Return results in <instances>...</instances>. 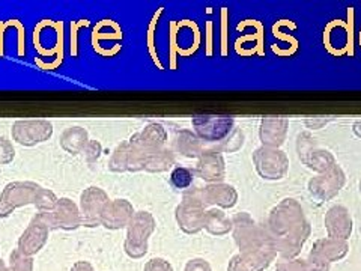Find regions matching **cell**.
Listing matches in <instances>:
<instances>
[{"label": "cell", "mask_w": 361, "mask_h": 271, "mask_svg": "<svg viewBox=\"0 0 361 271\" xmlns=\"http://www.w3.org/2000/svg\"><path fill=\"white\" fill-rule=\"evenodd\" d=\"M175 217L179 228L187 234H196L203 228V219H205L203 188L190 187L184 190L183 202L176 207Z\"/></svg>", "instance_id": "1"}, {"label": "cell", "mask_w": 361, "mask_h": 271, "mask_svg": "<svg viewBox=\"0 0 361 271\" xmlns=\"http://www.w3.org/2000/svg\"><path fill=\"white\" fill-rule=\"evenodd\" d=\"M253 163L259 176L267 181L283 179L289 172V158L280 148L261 146L253 152Z\"/></svg>", "instance_id": "2"}, {"label": "cell", "mask_w": 361, "mask_h": 271, "mask_svg": "<svg viewBox=\"0 0 361 271\" xmlns=\"http://www.w3.org/2000/svg\"><path fill=\"white\" fill-rule=\"evenodd\" d=\"M191 124L202 142L220 143L232 133L235 121L229 115H195Z\"/></svg>", "instance_id": "3"}, {"label": "cell", "mask_w": 361, "mask_h": 271, "mask_svg": "<svg viewBox=\"0 0 361 271\" xmlns=\"http://www.w3.org/2000/svg\"><path fill=\"white\" fill-rule=\"evenodd\" d=\"M346 183V175L343 169L337 163L329 171L319 174L309 181V193L318 202H329L334 199Z\"/></svg>", "instance_id": "4"}, {"label": "cell", "mask_w": 361, "mask_h": 271, "mask_svg": "<svg viewBox=\"0 0 361 271\" xmlns=\"http://www.w3.org/2000/svg\"><path fill=\"white\" fill-rule=\"evenodd\" d=\"M13 140L21 146H37L39 143L47 142L53 136V124L45 119H26L16 121L13 128Z\"/></svg>", "instance_id": "5"}, {"label": "cell", "mask_w": 361, "mask_h": 271, "mask_svg": "<svg viewBox=\"0 0 361 271\" xmlns=\"http://www.w3.org/2000/svg\"><path fill=\"white\" fill-rule=\"evenodd\" d=\"M155 219L148 211L134 212L128 223V239L126 243L127 252L133 256H142L146 253V240L155 229Z\"/></svg>", "instance_id": "6"}, {"label": "cell", "mask_w": 361, "mask_h": 271, "mask_svg": "<svg viewBox=\"0 0 361 271\" xmlns=\"http://www.w3.org/2000/svg\"><path fill=\"white\" fill-rule=\"evenodd\" d=\"M304 220V211L298 200L286 198L271 210L268 224L276 234H288Z\"/></svg>", "instance_id": "7"}, {"label": "cell", "mask_w": 361, "mask_h": 271, "mask_svg": "<svg viewBox=\"0 0 361 271\" xmlns=\"http://www.w3.org/2000/svg\"><path fill=\"white\" fill-rule=\"evenodd\" d=\"M42 222L49 226V229H65L73 231L82 224L80 208L77 203L68 198H61L51 212H38Z\"/></svg>", "instance_id": "8"}, {"label": "cell", "mask_w": 361, "mask_h": 271, "mask_svg": "<svg viewBox=\"0 0 361 271\" xmlns=\"http://www.w3.org/2000/svg\"><path fill=\"white\" fill-rule=\"evenodd\" d=\"M110 202L109 195L103 188L99 187H87L80 195V217L82 224L87 228H94V226L101 224V216L107 203Z\"/></svg>", "instance_id": "9"}, {"label": "cell", "mask_w": 361, "mask_h": 271, "mask_svg": "<svg viewBox=\"0 0 361 271\" xmlns=\"http://www.w3.org/2000/svg\"><path fill=\"white\" fill-rule=\"evenodd\" d=\"M41 187L32 181H14L9 183L0 195V202L6 203L11 208H21L26 205H33L37 193Z\"/></svg>", "instance_id": "10"}, {"label": "cell", "mask_w": 361, "mask_h": 271, "mask_svg": "<svg viewBox=\"0 0 361 271\" xmlns=\"http://www.w3.org/2000/svg\"><path fill=\"white\" fill-rule=\"evenodd\" d=\"M289 121L285 116H265L259 127V139L267 148H280L285 143Z\"/></svg>", "instance_id": "11"}, {"label": "cell", "mask_w": 361, "mask_h": 271, "mask_svg": "<svg viewBox=\"0 0 361 271\" xmlns=\"http://www.w3.org/2000/svg\"><path fill=\"white\" fill-rule=\"evenodd\" d=\"M196 174L203 181H207L209 184L221 183L226 175V166L224 158L220 152L216 150H205L200 157L196 166Z\"/></svg>", "instance_id": "12"}, {"label": "cell", "mask_w": 361, "mask_h": 271, "mask_svg": "<svg viewBox=\"0 0 361 271\" xmlns=\"http://www.w3.org/2000/svg\"><path fill=\"white\" fill-rule=\"evenodd\" d=\"M134 216V208L127 199L110 200L101 216V224L107 229H122Z\"/></svg>", "instance_id": "13"}, {"label": "cell", "mask_w": 361, "mask_h": 271, "mask_svg": "<svg viewBox=\"0 0 361 271\" xmlns=\"http://www.w3.org/2000/svg\"><path fill=\"white\" fill-rule=\"evenodd\" d=\"M325 228L331 239L346 240L353 232V217L343 205H333L325 214Z\"/></svg>", "instance_id": "14"}, {"label": "cell", "mask_w": 361, "mask_h": 271, "mask_svg": "<svg viewBox=\"0 0 361 271\" xmlns=\"http://www.w3.org/2000/svg\"><path fill=\"white\" fill-rule=\"evenodd\" d=\"M203 202H205V205H216L221 210H229L238 202V191L233 186L226 183L208 184L203 188Z\"/></svg>", "instance_id": "15"}, {"label": "cell", "mask_w": 361, "mask_h": 271, "mask_svg": "<svg viewBox=\"0 0 361 271\" xmlns=\"http://www.w3.org/2000/svg\"><path fill=\"white\" fill-rule=\"evenodd\" d=\"M128 142L134 145L135 148L149 154L158 148H163L167 142V133L160 124H149L140 133L134 134Z\"/></svg>", "instance_id": "16"}, {"label": "cell", "mask_w": 361, "mask_h": 271, "mask_svg": "<svg viewBox=\"0 0 361 271\" xmlns=\"http://www.w3.org/2000/svg\"><path fill=\"white\" fill-rule=\"evenodd\" d=\"M49 236V226L45 224L39 214L32 219L30 224L20 239V248L25 253H35L42 247Z\"/></svg>", "instance_id": "17"}, {"label": "cell", "mask_w": 361, "mask_h": 271, "mask_svg": "<svg viewBox=\"0 0 361 271\" xmlns=\"http://www.w3.org/2000/svg\"><path fill=\"white\" fill-rule=\"evenodd\" d=\"M172 151L187 158H199L200 154L205 151V146L193 131L180 130L175 136Z\"/></svg>", "instance_id": "18"}, {"label": "cell", "mask_w": 361, "mask_h": 271, "mask_svg": "<svg viewBox=\"0 0 361 271\" xmlns=\"http://www.w3.org/2000/svg\"><path fill=\"white\" fill-rule=\"evenodd\" d=\"M300 158L304 164L318 174H324L325 171H329L330 167L336 164V158L330 151H325L321 148H312V146L307 150L300 151Z\"/></svg>", "instance_id": "19"}, {"label": "cell", "mask_w": 361, "mask_h": 271, "mask_svg": "<svg viewBox=\"0 0 361 271\" xmlns=\"http://www.w3.org/2000/svg\"><path fill=\"white\" fill-rule=\"evenodd\" d=\"M89 142V133L83 127H70L61 134V148L68 154H82Z\"/></svg>", "instance_id": "20"}, {"label": "cell", "mask_w": 361, "mask_h": 271, "mask_svg": "<svg viewBox=\"0 0 361 271\" xmlns=\"http://www.w3.org/2000/svg\"><path fill=\"white\" fill-rule=\"evenodd\" d=\"M175 166V154L172 150L166 148H158L152 152L148 154V158H146V166L145 171L151 172V174H161L169 171V169Z\"/></svg>", "instance_id": "21"}, {"label": "cell", "mask_w": 361, "mask_h": 271, "mask_svg": "<svg viewBox=\"0 0 361 271\" xmlns=\"http://www.w3.org/2000/svg\"><path fill=\"white\" fill-rule=\"evenodd\" d=\"M203 228L214 235H224L233 228V223L228 216H226V212L223 210L211 208L205 211Z\"/></svg>", "instance_id": "22"}, {"label": "cell", "mask_w": 361, "mask_h": 271, "mask_svg": "<svg viewBox=\"0 0 361 271\" xmlns=\"http://www.w3.org/2000/svg\"><path fill=\"white\" fill-rule=\"evenodd\" d=\"M128 155H130V142H122L113 151L109 160V171L115 174L128 172Z\"/></svg>", "instance_id": "23"}, {"label": "cell", "mask_w": 361, "mask_h": 271, "mask_svg": "<svg viewBox=\"0 0 361 271\" xmlns=\"http://www.w3.org/2000/svg\"><path fill=\"white\" fill-rule=\"evenodd\" d=\"M193 176L195 174L191 169L176 166L171 174V183L178 190H187L191 187V184H193Z\"/></svg>", "instance_id": "24"}, {"label": "cell", "mask_w": 361, "mask_h": 271, "mask_svg": "<svg viewBox=\"0 0 361 271\" xmlns=\"http://www.w3.org/2000/svg\"><path fill=\"white\" fill-rule=\"evenodd\" d=\"M58 198L49 188H39L35 202H33V207H35L39 212H51L56 208V203H58Z\"/></svg>", "instance_id": "25"}, {"label": "cell", "mask_w": 361, "mask_h": 271, "mask_svg": "<svg viewBox=\"0 0 361 271\" xmlns=\"http://www.w3.org/2000/svg\"><path fill=\"white\" fill-rule=\"evenodd\" d=\"M244 145V134L241 130L238 128H233L232 133L226 138L224 140H221L219 145H217V152H235L238 151L240 148H243Z\"/></svg>", "instance_id": "26"}, {"label": "cell", "mask_w": 361, "mask_h": 271, "mask_svg": "<svg viewBox=\"0 0 361 271\" xmlns=\"http://www.w3.org/2000/svg\"><path fill=\"white\" fill-rule=\"evenodd\" d=\"M16 158V148L11 140L0 136V166L9 164Z\"/></svg>", "instance_id": "27"}, {"label": "cell", "mask_w": 361, "mask_h": 271, "mask_svg": "<svg viewBox=\"0 0 361 271\" xmlns=\"http://www.w3.org/2000/svg\"><path fill=\"white\" fill-rule=\"evenodd\" d=\"M101 152H103V146H101V143L98 140H89L85 146V150L82 151V155L85 157V160L87 163H94L98 160Z\"/></svg>", "instance_id": "28"}, {"label": "cell", "mask_w": 361, "mask_h": 271, "mask_svg": "<svg viewBox=\"0 0 361 271\" xmlns=\"http://www.w3.org/2000/svg\"><path fill=\"white\" fill-rule=\"evenodd\" d=\"M161 13H163V9H158V13L154 16V18L151 20V25H149V30H148V47H149V53H151V56H152V59H154V62L160 66V68H163V65L160 64V61H158V56H157V52H155V45H154V32H155V25H157V21H158V17L161 16Z\"/></svg>", "instance_id": "29"}, {"label": "cell", "mask_w": 361, "mask_h": 271, "mask_svg": "<svg viewBox=\"0 0 361 271\" xmlns=\"http://www.w3.org/2000/svg\"><path fill=\"white\" fill-rule=\"evenodd\" d=\"M82 26H89L87 20H82L80 23H71V56L73 58H77L78 54V45H77V35H78V29Z\"/></svg>", "instance_id": "30"}, {"label": "cell", "mask_w": 361, "mask_h": 271, "mask_svg": "<svg viewBox=\"0 0 361 271\" xmlns=\"http://www.w3.org/2000/svg\"><path fill=\"white\" fill-rule=\"evenodd\" d=\"M18 25V20H11V21H0V56L5 54V45H4V33L6 30V26H17Z\"/></svg>", "instance_id": "31"}, {"label": "cell", "mask_w": 361, "mask_h": 271, "mask_svg": "<svg viewBox=\"0 0 361 271\" xmlns=\"http://www.w3.org/2000/svg\"><path fill=\"white\" fill-rule=\"evenodd\" d=\"M146 271H172V268L167 263L161 261V259H152Z\"/></svg>", "instance_id": "32"}, {"label": "cell", "mask_w": 361, "mask_h": 271, "mask_svg": "<svg viewBox=\"0 0 361 271\" xmlns=\"http://www.w3.org/2000/svg\"><path fill=\"white\" fill-rule=\"evenodd\" d=\"M191 263H193V261H191ZM187 271H208V267L203 261H195L193 264L188 265Z\"/></svg>", "instance_id": "33"}, {"label": "cell", "mask_w": 361, "mask_h": 271, "mask_svg": "<svg viewBox=\"0 0 361 271\" xmlns=\"http://www.w3.org/2000/svg\"><path fill=\"white\" fill-rule=\"evenodd\" d=\"M16 210L14 208H11V207H8L6 203H4V202H0V219H5V217H9L11 214H13Z\"/></svg>", "instance_id": "34"}, {"label": "cell", "mask_w": 361, "mask_h": 271, "mask_svg": "<svg viewBox=\"0 0 361 271\" xmlns=\"http://www.w3.org/2000/svg\"><path fill=\"white\" fill-rule=\"evenodd\" d=\"M353 131H354V134L357 136V138L361 139V122H355V124H354V126H353Z\"/></svg>", "instance_id": "35"}, {"label": "cell", "mask_w": 361, "mask_h": 271, "mask_svg": "<svg viewBox=\"0 0 361 271\" xmlns=\"http://www.w3.org/2000/svg\"><path fill=\"white\" fill-rule=\"evenodd\" d=\"M360 191H361V183H360Z\"/></svg>", "instance_id": "36"}]
</instances>
